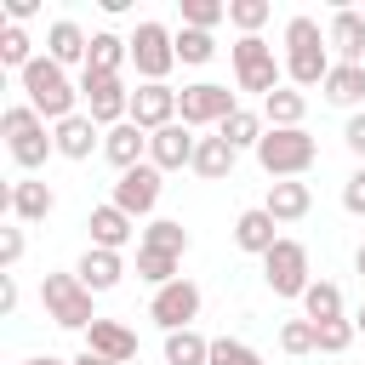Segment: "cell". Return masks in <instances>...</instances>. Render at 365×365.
Instances as JSON below:
<instances>
[{
  "label": "cell",
  "mask_w": 365,
  "mask_h": 365,
  "mask_svg": "<svg viewBox=\"0 0 365 365\" xmlns=\"http://www.w3.org/2000/svg\"><path fill=\"white\" fill-rule=\"evenodd\" d=\"M325 46H331V40H325L319 17L297 11V17L285 23V80H291L297 91H308V86H325V74L336 68Z\"/></svg>",
  "instance_id": "6da1fadb"
},
{
  "label": "cell",
  "mask_w": 365,
  "mask_h": 365,
  "mask_svg": "<svg viewBox=\"0 0 365 365\" xmlns=\"http://www.w3.org/2000/svg\"><path fill=\"white\" fill-rule=\"evenodd\" d=\"M17 86H23V103H29L40 120H51V125H63L68 114H80V86H74L68 68L51 63V57H34V63L17 74Z\"/></svg>",
  "instance_id": "7a4b0ae2"
},
{
  "label": "cell",
  "mask_w": 365,
  "mask_h": 365,
  "mask_svg": "<svg viewBox=\"0 0 365 365\" xmlns=\"http://www.w3.org/2000/svg\"><path fill=\"white\" fill-rule=\"evenodd\" d=\"M0 131H6V154L23 165V171H40L46 154H57V137L46 131V120L29 108V103H11L0 114Z\"/></svg>",
  "instance_id": "3957f363"
},
{
  "label": "cell",
  "mask_w": 365,
  "mask_h": 365,
  "mask_svg": "<svg viewBox=\"0 0 365 365\" xmlns=\"http://www.w3.org/2000/svg\"><path fill=\"white\" fill-rule=\"evenodd\" d=\"M228 57H234V80H240V91L268 97V91L285 86V63L274 57V46H268L262 34H240V40L228 46Z\"/></svg>",
  "instance_id": "277c9868"
},
{
  "label": "cell",
  "mask_w": 365,
  "mask_h": 365,
  "mask_svg": "<svg viewBox=\"0 0 365 365\" xmlns=\"http://www.w3.org/2000/svg\"><path fill=\"white\" fill-rule=\"evenodd\" d=\"M314 160H319V143L308 137V125H297V131H274V125H268V137L257 143V165H262L274 182L302 177Z\"/></svg>",
  "instance_id": "5b68a950"
},
{
  "label": "cell",
  "mask_w": 365,
  "mask_h": 365,
  "mask_svg": "<svg viewBox=\"0 0 365 365\" xmlns=\"http://www.w3.org/2000/svg\"><path fill=\"white\" fill-rule=\"evenodd\" d=\"M40 308H46V319H57L63 331H91V325H97L91 291L80 285V274H46V279H40Z\"/></svg>",
  "instance_id": "8992f818"
},
{
  "label": "cell",
  "mask_w": 365,
  "mask_h": 365,
  "mask_svg": "<svg viewBox=\"0 0 365 365\" xmlns=\"http://www.w3.org/2000/svg\"><path fill=\"white\" fill-rule=\"evenodd\" d=\"M131 63L143 74V86H165V74L177 68V34L165 23H137L131 34Z\"/></svg>",
  "instance_id": "52a82bcc"
},
{
  "label": "cell",
  "mask_w": 365,
  "mask_h": 365,
  "mask_svg": "<svg viewBox=\"0 0 365 365\" xmlns=\"http://www.w3.org/2000/svg\"><path fill=\"white\" fill-rule=\"evenodd\" d=\"M80 103H86V114H91L103 131H114V125L131 120V91H125L120 74H86V68H80Z\"/></svg>",
  "instance_id": "ba28073f"
},
{
  "label": "cell",
  "mask_w": 365,
  "mask_h": 365,
  "mask_svg": "<svg viewBox=\"0 0 365 365\" xmlns=\"http://www.w3.org/2000/svg\"><path fill=\"white\" fill-rule=\"evenodd\" d=\"M234 108H240V103H234V91H228V86H217V80H194V86H182V91H177V120H182L188 131H200V125H222Z\"/></svg>",
  "instance_id": "9c48e42d"
},
{
  "label": "cell",
  "mask_w": 365,
  "mask_h": 365,
  "mask_svg": "<svg viewBox=\"0 0 365 365\" xmlns=\"http://www.w3.org/2000/svg\"><path fill=\"white\" fill-rule=\"evenodd\" d=\"M262 279H268L274 297H297V302H302V291L314 285V279H308V245L279 240V245L262 257Z\"/></svg>",
  "instance_id": "30bf717a"
},
{
  "label": "cell",
  "mask_w": 365,
  "mask_h": 365,
  "mask_svg": "<svg viewBox=\"0 0 365 365\" xmlns=\"http://www.w3.org/2000/svg\"><path fill=\"white\" fill-rule=\"evenodd\" d=\"M148 319L171 336V331H188L194 319H200V285L194 279H171V285H160L154 297H148Z\"/></svg>",
  "instance_id": "8fae6325"
},
{
  "label": "cell",
  "mask_w": 365,
  "mask_h": 365,
  "mask_svg": "<svg viewBox=\"0 0 365 365\" xmlns=\"http://www.w3.org/2000/svg\"><path fill=\"white\" fill-rule=\"evenodd\" d=\"M160 177H165V171H160V165H148V160H143V165H131V171H120V182H114V194H108V205H120L131 222H137V217H148V211L160 205Z\"/></svg>",
  "instance_id": "7c38bea8"
},
{
  "label": "cell",
  "mask_w": 365,
  "mask_h": 365,
  "mask_svg": "<svg viewBox=\"0 0 365 365\" xmlns=\"http://www.w3.org/2000/svg\"><path fill=\"white\" fill-rule=\"evenodd\" d=\"M194 148H200V137H194L182 120H171V125H160V131L148 137V165L182 171V165H194Z\"/></svg>",
  "instance_id": "4fadbf2b"
},
{
  "label": "cell",
  "mask_w": 365,
  "mask_h": 365,
  "mask_svg": "<svg viewBox=\"0 0 365 365\" xmlns=\"http://www.w3.org/2000/svg\"><path fill=\"white\" fill-rule=\"evenodd\" d=\"M0 205H6L17 222H46V217L57 211V194H51V182H40V177H23V182H11V188L0 194Z\"/></svg>",
  "instance_id": "5bb4252c"
},
{
  "label": "cell",
  "mask_w": 365,
  "mask_h": 365,
  "mask_svg": "<svg viewBox=\"0 0 365 365\" xmlns=\"http://www.w3.org/2000/svg\"><path fill=\"white\" fill-rule=\"evenodd\" d=\"M325 40H331L336 63H365V11L336 6V11H331V23H325Z\"/></svg>",
  "instance_id": "9a60e30c"
},
{
  "label": "cell",
  "mask_w": 365,
  "mask_h": 365,
  "mask_svg": "<svg viewBox=\"0 0 365 365\" xmlns=\"http://www.w3.org/2000/svg\"><path fill=\"white\" fill-rule=\"evenodd\" d=\"M177 120V91L171 86H137L131 91V125H143L148 137L160 131V125H171Z\"/></svg>",
  "instance_id": "2e32d148"
},
{
  "label": "cell",
  "mask_w": 365,
  "mask_h": 365,
  "mask_svg": "<svg viewBox=\"0 0 365 365\" xmlns=\"http://www.w3.org/2000/svg\"><path fill=\"white\" fill-rule=\"evenodd\" d=\"M51 137H57V154L63 160H91L97 148H103V125L80 108V114H68L63 125H51Z\"/></svg>",
  "instance_id": "e0dca14e"
},
{
  "label": "cell",
  "mask_w": 365,
  "mask_h": 365,
  "mask_svg": "<svg viewBox=\"0 0 365 365\" xmlns=\"http://www.w3.org/2000/svg\"><path fill=\"white\" fill-rule=\"evenodd\" d=\"M74 274H80V285L91 297H103V291H114L125 279V257L120 251H103V245H86V257L74 262Z\"/></svg>",
  "instance_id": "ac0fdd59"
},
{
  "label": "cell",
  "mask_w": 365,
  "mask_h": 365,
  "mask_svg": "<svg viewBox=\"0 0 365 365\" xmlns=\"http://www.w3.org/2000/svg\"><path fill=\"white\" fill-rule=\"evenodd\" d=\"M262 211H268L274 222H302V217L314 211V188H308L302 177H285V182H268V200H262Z\"/></svg>",
  "instance_id": "d6986e66"
},
{
  "label": "cell",
  "mask_w": 365,
  "mask_h": 365,
  "mask_svg": "<svg viewBox=\"0 0 365 365\" xmlns=\"http://www.w3.org/2000/svg\"><path fill=\"white\" fill-rule=\"evenodd\" d=\"M279 240H285V234H279V222H274L262 205H251V211H240V217H234V245H240V251H251V257H268Z\"/></svg>",
  "instance_id": "ffe728a7"
},
{
  "label": "cell",
  "mask_w": 365,
  "mask_h": 365,
  "mask_svg": "<svg viewBox=\"0 0 365 365\" xmlns=\"http://www.w3.org/2000/svg\"><path fill=\"white\" fill-rule=\"evenodd\" d=\"M86 51H91V34H86L74 17H57V23L46 29V57H51V63H63V68L80 63V68H86Z\"/></svg>",
  "instance_id": "44dd1931"
},
{
  "label": "cell",
  "mask_w": 365,
  "mask_h": 365,
  "mask_svg": "<svg viewBox=\"0 0 365 365\" xmlns=\"http://www.w3.org/2000/svg\"><path fill=\"white\" fill-rule=\"evenodd\" d=\"M103 160L114 165V171H131V165H143L148 160V131L143 125H114V131H103Z\"/></svg>",
  "instance_id": "7402d4cb"
},
{
  "label": "cell",
  "mask_w": 365,
  "mask_h": 365,
  "mask_svg": "<svg viewBox=\"0 0 365 365\" xmlns=\"http://www.w3.org/2000/svg\"><path fill=\"white\" fill-rule=\"evenodd\" d=\"M86 228H91V245H103V251H125L131 234H137V222H131L120 205H91Z\"/></svg>",
  "instance_id": "603a6c76"
},
{
  "label": "cell",
  "mask_w": 365,
  "mask_h": 365,
  "mask_svg": "<svg viewBox=\"0 0 365 365\" xmlns=\"http://www.w3.org/2000/svg\"><path fill=\"white\" fill-rule=\"evenodd\" d=\"M86 348L103 354V359H114V365H125V359H137V331L120 325V319H97V325L86 331Z\"/></svg>",
  "instance_id": "cb8c5ba5"
},
{
  "label": "cell",
  "mask_w": 365,
  "mask_h": 365,
  "mask_svg": "<svg viewBox=\"0 0 365 365\" xmlns=\"http://www.w3.org/2000/svg\"><path fill=\"white\" fill-rule=\"evenodd\" d=\"M325 103H336V108H354L359 114V103H365V63H336L331 74H325Z\"/></svg>",
  "instance_id": "d4e9b609"
},
{
  "label": "cell",
  "mask_w": 365,
  "mask_h": 365,
  "mask_svg": "<svg viewBox=\"0 0 365 365\" xmlns=\"http://www.w3.org/2000/svg\"><path fill=\"white\" fill-rule=\"evenodd\" d=\"M262 120H268L274 131H297V125L308 120V97H302L297 86H279V91L262 97Z\"/></svg>",
  "instance_id": "484cf974"
},
{
  "label": "cell",
  "mask_w": 365,
  "mask_h": 365,
  "mask_svg": "<svg viewBox=\"0 0 365 365\" xmlns=\"http://www.w3.org/2000/svg\"><path fill=\"white\" fill-rule=\"evenodd\" d=\"M120 63H131V40H120L114 29H97L86 51V74H120Z\"/></svg>",
  "instance_id": "4316f807"
},
{
  "label": "cell",
  "mask_w": 365,
  "mask_h": 365,
  "mask_svg": "<svg viewBox=\"0 0 365 365\" xmlns=\"http://www.w3.org/2000/svg\"><path fill=\"white\" fill-rule=\"evenodd\" d=\"M234 160H240V148H228L222 137H200V148H194V177H205V182H222L228 171H234Z\"/></svg>",
  "instance_id": "83f0119b"
},
{
  "label": "cell",
  "mask_w": 365,
  "mask_h": 365,
  "mask_svg": "<svg viewBox=\"0 0 365 365\" xmlns=\"http://www.w3.org/2000/svg\"><path fill=\"white\" fill-rule=\"evenodd\" d=\"M217 137H222L228 148H257V143L268 137V120H262L257 108H234V114L217 125Z\"/></svg>",
  "instance_id": "f1b7e54d"
},
{
  "label": "cell",
  "mask_w": 365,
  "mask_h": 365,
  "mask_svg": "<svg viewBox=\"0 0 365 365\" xmlns=\"http://www.w3.org/2000/svg\"><path fill=\"white\" fill-rule=\"evenodd\" d=\"M302 319H314V325H325V319H342V285H331V279H314V285L302 291Z\"/></svg>",
  "instance_id": "f546056e"
},
{
  "label": "cell",
  "mask_w": 365,
  "mask_h": 365,
  "mask_svg": "<svg viewBox=\"0 0 365 365\" xmlns=\"http://www.w3.org/2000/svg\"><path fill=\"white\" fill-rule=\"evenodd\" d=\"M165 365H211V336H200L194 325L171 331L165 336Z\"/></svg>",
  "instance_id": "4dcf8cb0"
},
{
  "label": "cell",
  "mask_w": 365,
  "mask_h": 365,
  "mask_svg": "<svg viewBox=\"0 0 365 365\" xmlns=\"http://www.w3.org/2000/svg\"><path fill=\"white\" fill-rule=\"evenodd\" d=\"M143 245H148V251H165V257H182V251H188V228L171 222V217H154V222L143 228Z\"/></svg>",
  "instance_id": "1f68e13d"
},
{
  "label": "cell",
  "mask_w": 365,
  "mask_h": 365,
  "mask_svg": "<svg viewBox=\"0 0 365 365\" xmlns=\"http://www.w3.org/2000/svg\"><path fill=\"white\" fill-rule=\"evenodd\" d=\"M177 262H182V257H165V251L137 245V279H148L154 291H160V285H171V279H182V274H177Z\"/></svg>",
  "instance_id": "d6a6232c"
},
{
  "label": "cell",
  "mask_w": 365,
  "mask_h": 365,
  "mask_svg": "<svg viewBox=\"0 0 365 365\" xmlns=\"http://www.w3.org/2000/svg\"><path fill=\"white\" fill-rule=\"evenodd\" d=\"M211 57H217V34H205V29H177V63L200 68V63H211Z\"/></svg>",
  "instance_id": "836d02e7"
},
{
  "label": "cell",
  "mask_w": 365,
  "mask_h": 365,
  "mask_svg": "<svg viewBox=\"0 0 365 365\" xmlns=\"http://www.w3.org/2000/svg\"><path fill=\"white\" fill-rule=\"evenodd\" d=\"M29 63H34V46H29V34H23L17 23H6V29H0V68H17V74H23Z\"/></svg>",
  "instance_id": "e575fe53"
},
{
  "label": "cell",
  "mask_w": 365,
  "mask_h": 365,
  "mask_svg": "<svg viewBox=\"0 0 365 365\" xmlns=\"http://www.w3.org/2000/svg\"><path fill=\"white\" fill-rule=\"evenodd\" d=\"M279 348L297 354V359H302V354H319V331H314V319H285V325H279Z\"/></svg>",
  "instance_id": "d590c367"
},
{
  "label": "cell",
  "mask_w": 365,
  "mask_h": 365,
  "mask_svg": "<svg viewBox=\"0 0 365 365\" xmlns=\"http://www.w3.org/2000/svg\"><path fill=\"white\" fill-rule=\"evenodd\" d=\"M228 17V0H182V29H217Z\"/></svg>",
  "instance_id": "8d00e7d4"
},
{
  "label": "cell",
  "mask_w": 365,
  "mask_h": 365,
  "mask_svg": "<svg viewBox=\"0 0 365 365\" xmlns=\"http://www.w3.org/2000/svg\"><path fill=\"white\" fill-rule=\"evenodd\" d=\"M211 365H262V354L240 336H211Z\"/></svg>",
  "instance_id": "74e56055"
},
{
  "label": "cell",
  "mask_w": 365,
  "mask_h": 365,
  "mask_svg": "<svg viewBox=\"0 0 365 365\" xmlns=\"http://www.w3.org/2000/svg\"><path fill=\"white\" fill-rule=\"evenodd\" d=\"M268 11H274L268 0H228V23H234L240 34H257V29L268 23Z\"/></svg>",
  "instance_id": "f35d334b"
},
{
  "label": "cell",
  "mask_w": 365,
  "mask_h": 365,
  "mask_svg": "<svg viewBox=\"0 0 365 365\" xmlns=\"http://www.w3.org/2000/svg\"><path fill=\"white\" fill-rule=\"evenodd\" d=\"M314 331H319V354H331V359H342V354H348V342L359 336V331H354V319H325V325H314Z\"/></svg>",
  "instance_id": "ab89813d"
},
{
  "label": "cell",
  "mask_w": 365,
  "mask_h": 365,
  "mask_svg": "<svg viewBox=\"0 0 365 365\" xmlns=\"http://www.w3.org/2000/svg\"><path fill=\"white\" fill-rule=\"evenodd\" d=\"M23 245H29V240H23V228H0V268H6V274L23 262Z\"/></svg>",
  "instance_id": "60d3db41"
},
{
  "label": "cell",
  "mask_w": 365,
  "mask_h": 365,
  "mask_svg": "<svg viewBox=\"0 0 365 365\" xmlns=\"http://www.w3.org/2000/svg\"><path fill=\"white\" fill-rule=\"evenodd\" d=\"M342 211H354V217H365V165H354V177L342 182Z\"/></svg>",
  "instance_id": "b9f144b4"
},
{
  "label": "cell",
  "mask_w": 365,
  "mask_h": 365,
  "mask_svg": "<svg viewBox=\"0 0 365 365\" xmlns=\"http://www.w3.org/2000/svg\"><path fill=\"white\" fill-rule=\"evenodd\" d=\"M342 143H348V148L365 160V108H359V114H348V125H342Z\"/></svg>",
  "instance_id": "7bdbcfd3"
},
{
  "label": "cell",
  "mask_w": 365,
  "mask_h": 365,
  "mask_svg": "<svg viewBox=\"0 0 365 365\" xmlns=\"http://www.w3.org/2000/svg\"><path fill=\"white\" fill-rule=\"evenodd\" d=\"M34 11H40V0H6V17H11L17 29H23V23L34 17Z\"/></svg>",
  "instance_id": "ee69618b"
},
{
  "label": "cell",
  "mask_w": 365,
  "mask_h": 365,
  "mask_svg": "<svg viewBox=\"0 0 365 365\" xmlns=\"http://www.w3.org/2000/svg\"><path fill=\"white\" fill-rule=\"evenodd\" d=\"M17 302H23V297H17V279L0 274V314H17Z\"/></svg>",
  "instance_id": "f6af8a7d"
},
{
  "label": "cell",
  "mask_w": 365,
  "mask_h": 365,
  "mask_svg": "<svg viewBox=\"0 0 365 365\" xmlns=\"http://www.w3.org/2000/svg\"><path fill=\"white\" fill-rule=\"evenodd\" d=\"M23 365H74V359H57V354H29Z\"/></svg>",
  "instance_id": "bcb514c9"
},
{
  "label": "cell",
  "mask_w": 365,
  "mask_h": 365,
  "mask_svg": "<svg viewBox=\"0 0 365 365\" xmlns=\"http://www.w3.org/2000/svg\"><path fill=\"white\" fill-rule=\"evenodd\" d=\"M74 365H114V359H103V354H91V348H86V354H80Z\"/></svg>",
  "instance_id": "7dc6e473"
},
{
  "label": "cell",
  "mask_w": 365,
  "mask_h": 365,
  "mask_svg": "<svg viewBox=\"0 0 365 365\" xmlns=\"http://www.w3.org/2000/svg\"><path fill=\"white\" fill-rule=\"evenodd\" d=\"M354 274L365 279V240H359V251H354Z\"/></svg>",
  "instance_id": "c3c4849f"
},
{
  "label": "cell",
  "mask_w": 365,
  "mask_h": 365,
  "mask_svg": "<svg viewBox=\"0 0 365 365\" xmlns=\"http://www.w3.org/2000/svg\"><path fill=\"white\" fill-rule=\"evenodd\" d=\"M354 331H359V336H365V302H359V314H354Z\"/></svg>",
  "instance_id": "681fc988"
}]
</instances>
